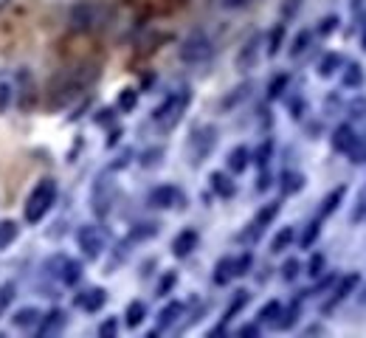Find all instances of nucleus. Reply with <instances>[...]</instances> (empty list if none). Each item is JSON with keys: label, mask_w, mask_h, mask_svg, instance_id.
Masks as SVG:
<instances>
[{"label": "nucleus", "mask_w": 366, "mask_h": 338, "mask_svg": "<svg viewBox=\"0 0 366 338\" xmlns=\"http://www.w3.org/2000/svg\"><path fill=\"white\" fill-rule=\"evenodd\" d=\"M363 215H366V194L360 197V203H358V209L352 212V220L358 223V220H363Z\"/></svg>", "instance_id": "nucleus-50"}, {"label": "nucleus", "mask_w": 366, "mask_h": 338, "mask_svg": "<svg viewBox=\"0 0 366 338\" xmlns=\"http://www.w3.org/2000/svg\"><path fill=\"white\" fill-rule=\"evenodd\" d=\"M282 43H284V23H276L270 29V34H268V56H276Z\"/></svg>", "instance_id": "nucleus-32"}, {"label": "nucleus", "mask_w": 366, "mask_h": 338, "mask_svg": "<svg viewBox=\"0 0 366 338\" xmlns=\"http://www.w3.org/2000/svg\"><path fill=\"white\" fill-rule=\"evenodd\" d=\"M355 288H358V274H349V277H344V279L338 282V288L333 291V299L324 305V313H330L335 305H341V302H344V299H346V296H349Z\"/></svg>", "instance_id": "nucleus-16"}, {"label": "nucleus", "mask_w": 366, "mask_h": 338, "mask_svg": "<svg viewBox=\"0 0 366 338\" xmlns=\"http://www.w3.org/2000/svg\"><path fill=\"white\" fill-rule=\"evenodd\" d=\"M146 318V305L144 302H130L127 305V313H124V324L130 327V330H135V327H141V321Z\"/></svg>", "instance_id": "nucleus-22"}, {"label": "nucleus", "mask_w": 366, "mask_h": 338, "mask_svg": "<svg viewBox=\"0 0 366 338\" xmlns=\"http://www.w3.org/2000/svg\"><path fill=\"white\" fill-rule=\"evenodd\" d=\"M360 82H363L360 65H358V62L346 65V71H344V88H360Z\"/></svg>", "instance_id": "nucleus-36"}, {"label": "nucleus", "mask_w": 366, "mask_h": 338, "mask_svg": "<svg viewBox=\"0 0 366 338\" xmlns=\"http://www.w3.org/2000/svg\"><path fill=\"white\" fill-rule=\"evenodd\" d=\"M321 270H324V254H313V259L307 262V277H321Z\"/></svg>", "instance_id": "nucleus-43"}, {"label": "nucleus", "mask_w": 366, "mask_h": 338, "mask_svg": "<svg viewBox=\"0 0 366 338\" xmlns=\"http://www.w3.org/2000/svg\"><path fill=\"white\" fill-rule=\"evenodd\" d=\"M48 268H56V270H51V274L62 282V285H77L79 279H82V265L79 262H73V259H68V256H51L48 259Z\"/></svg>", "instance_id": "nucleus-10"}, {"label": "nucleus", "mask_w": 366, "mask_h": 338, "mask_svg": "<svg viewBox=\"0 0 366 338\" xmlns=\"http://www.w3.org/2000/svg\"><path fill=\"white\" fill-rule=\"evenodd\" d=\"M116 105H119L121 113H132L135 105H138V91H135V88H124V91L119 93V102H116Z\"/></svg>", "instance_id": "nucleus-34"}, {"label": "nucleus", "mask_w": 366, "mask_h": 338, "mask_svg": "<svg viewBox=\"0 0 366 338\" xmlns=\"http://www.w3.org/2000/svg\"><path fill=\"white\" fill-rule=\"evenodd\" d=\"M65 324H68V316H65V310L54 307V310H48V313L40 318V324H37V332H40L43 338H48V335H56V332H62V330H65Z\"/></svg>", "instance_id": "nucleus-14"}, {"label": "nucleus", "mask_w": 366, "mask_h": 338, "mask_svg": "<svg viewBox=\"0 0 366 338\" xmlns=\"http://www.w3.org/2000/svg\"><path fill=\"white\" fill-rule=\"evenodd\" d=\"M96 79H99V65L96 62H79V65L68 68V71H62L59 77L51 79L48 110H62V107L73 105Z\"/></svg>", "instance_id": "nucleus-1"}, {"label": "nucleus", "mask_w": 366, "mask_h": 338, "mask_svg": "<svg viewBox=\"0 0 366 338\" xmlns=\"http://www.w3.org/2000/svg\"><path fill=\"white\" fill-rule=\"evenodd\" d=\"M360 305H366V288L360 291Z\"/></svg>", "instance_id": "nucleus-54"}, {"label": "nucleus", "mask_w": 366, "mask_h": 338, "mask_svg": "<svg viewBox=\"0 0 366 338\" xmlns=\"http://www.w3.org/2000/svg\"><path fill=\"white\" fill-rule=\"evenodd\" d=\"M158 234V223H141V229L132 231V237H153Z\"/></svg>", "instance_id": "nucleus-46"}, {"label": "nucleus", "mask_w": 366, "mask_h": 338, "mask_svg": "<svg viewBox=\"0 0 366 338\" xmlns=\"http://www.w3.org/2000/svg\"><path fill=\"white\" fill-rule=\"evenodd\" d=\"M270 155H273V141H270V139H265V141L259 144V150L254 153V164H257L259 169H265V167L270 164Z\"/></svg>", "instance_id": "nucleus-37"}, {"label": "nucleus", "mask_w": 366, "mask_h": 338, "mask_svg": "<svg viewBox=\"0 0 366 338\" xmlns=\"http://www.w3.org/2000/svg\"><path fill=\"white\" fill-rule=\"evenodd\" d=\"M54 203H56V180L54 178H43L34 183V189L29 192L26 197V209H23V217L26 223H40L51 209H54Z\"/></svg>", "instance_id": "nucleus-3"}, {"label": "nucleus", "mask_w": 366, "mask_h": 338, "mask_svg": "<svg viewBox=\"0 0 366 338\" xmlns=\"http://www.w3.org/2000/svg\"><path fill=\"white\" fill-rule=\"evenodd\" d=\"M248 299H251V296H248V291H237V296L231 299V305H229V310H226V316H223V324H226V321H231V318H234V316H237V313L248 305Z\"/></svg>", "instance_id": "nucleus-35"}, {"label": "nucleus", "mask_w": 366, "mask_h": 338, "mask_svg": "<svg viewBox=\"0 0 366 338\" xmlns=\"http://www.w3.org/2000/svg\"><path fill=\"white\" fill-rule=\"evenodd\" d=\"M296 318H299V302H293L287 310L282 307V313L276 316V321H273V327L276 330H290L293 324H296Z\"/></svg>", "instance_id": "nucleus-25"}, {"label": "nucleus", "mask_w": 366, "mask_h": 338, "mask_svg": "<svg viewBox=\"0 0 366 338\" xmlns=\"http://www.w3.org/2000/svg\"><path fill=\"white\" fill-rule=\"evenodd\" d=\"M299 268H302V265H299L296 259H287V262L282 265V279H287V282H293V279H296V277H299Z\"/></svg>", "instance_id": "nucleus-42"}, {"label": "nucleus", "mask_w": 366, "mask_h": 338, "mask_svg": "<svg viewBox=\"0 0 366 338\" xmlns=\"http://www.w3.org/2000/svg\"><path fill=\"white\" fill-rule=\"evenodd\" d=\"M175 282H178V274H175V270H169V274H164V279H161V285H158V296H167L172 288H175Z\"/></svg>", "instance_id": "nucleus-44"}, {"label": "nucleus", "mask_w": 366, "mask_h": 338, "mask_svg": "<svg viewBox=\"0 0 366 338\" xmlns=\"http://www.w3.org/2000/svg\"><path fill=\"white\" fill-rule=\"evenodd\" d=\"M73 240H77V245H79V251H82V256L85 259H99L102 256V251H105V237H102V231L96 229V226H79L77 229V234H73Z\"/></svg>", "instance_id": "nucleus-7"}, {"label": "nucleus", "mask_w": 366, "mask_h": 338, "mask_svg": "<svg viewBox=\"0 0 366 338\" xmlns=\"http://www.w3.org/2000/svg\"><path fill=\"white\" fill-rule=\"evenodd\" d=\"M363 48H366V31H363Z\"/></svg>", "instance_id": "nucleus-55"}, {"label": "nucleus", "mask_w": 366, "mask_h": 338, "mask_svg": "<svg viewBox=\"0 0 366 338\" xmlns=\"http://www.w3.org/2000/svg\"><path fill=\"white\" fill-rule=\"evenodd\" d=\"M195 248H197V231H195V229H183V231L172 240V254H175L178 259L189 256Z\"/></svg>", "instance_id": "nucleus-15"}, {"label": "nucleus", "mask_w": 366, "mask_h": 338, "mask_svg": "<svg viewBox=\"0 0 366 338\" xmlns=\"http://www.w3.org/2000/svg\"><path fill=\"white\" fill-rule=\"evenodd\" d=\"M299 6H302V0H284V3H282V20H290V17H296Z\"/></svg>", "instance_id": "nucleus-45"}, {"label": "nucleus", "mask_w": 366, "mask_h": 338, "mask_svg": "<svg viewBox=\"0 0 366 338\" xmlns=\"http://www.w3.org/2000/svg\"><path fill=\"white\" fill-rule=\"evenodd\" d=\"M287 82H290V77H287V74H276V77H273V82L268 85V99H279V96L284 93Z\"/></svg>", "instance_id": "nucleus-39"}, {"label": "nucleus", "mask_w": 366, "mask_h": 338, "mask_svg": "<svg viewBox=\"0 0 366 338\" xmlns=\"http://www.w3.org/2000/svg\"><path fill=\"white\" fill-rule=\"evenodd\" d=\"M208 180H211V189H214L220 197H226V200H229V197H234V194H237L234 180H231L229 175H223V172H211V178H208Z\"/></svg>", "instance_id": "nucleus-19"}, {"label": "nucleus", "mask_w": 366, "mask_h": 338, "mask_svg": "<svg viewBox=\"0 0 366 338\" xmlns=\"http://www.w3.org/2000/svg\"><path fill=\"white\" fill-rule=\"evenodd\" d=\"M344 194H346V186H338V189H333L327 197H324V203H321V209H319V217H327V215H333L338 206H341V200H344Z\"/></svg>", "instance_id": "nucleus-24"}, {"label": "nucleus", "mask_w": 366, "mask_h": 338, "mask_svg": "<svg viewBox=\"0 0 366 338\" xmlns=\"http://www.w3.org/2000/svg\"><path fill=\"white\" fill-rule=\"evenodd\" d=\"M257 332H259V327H257V324H248V327H243V330H240V335H257Z\"/></svg>", "instance_id": "nucleus-52"}, {"label": "nucleus", "mask_w": 366, "mask_h": 338, "mask_svg": "<svg viewBox=\"0 0 366 338\" xmlns=\"http://www.w3.org/2000/svg\"><path fill=\"white\" fill-rule=\"evenodd\" d=\"M181 313H183V305L181 302H169L161 313H158V330H167V327H172L178 318H181Z\"/></svg>", "instance_id": "nucleus-23"}, {"label": "nucleus", "mask_w": 366, "mask_h": 338, "mask_svg": "<svg viewBox=\"0 0 366 338\" xmlns=\"http://www.w3.org/2000/svg\"><path fill=\"white\" fill-rule=\"evenodd\" d=\"M178 56H181L183 65H206L214 56V43L203 29H195L183 37V43L178 48Z\"/></svg>", "instance_id": "nucleus-5"}, {"label": "nucleus", "mask_w": 366, "mask_h": 338, "mask_svg": "<svg viewBox=\"0 0 366 338\" xmlns=\"http://www.w3.org/2000/svg\"><path fill=\"white\" fill-rule=\"evenodd\" d=\"M15 82L12 79H0V113H6L15 102Z\"/></svg>", "instance_id": "nucleus-33"}, {"label": "nucleus", "mask_w": 366, "mask_h": 338, "mask_svg": "<svg viewBox=\"0 0 366 338\" xmlns=\"http://www.w3.org/2000/svg\"><path fill=\"white\" fill-rule=\"evenodd\" d=\"M279 313H282V305H279V302L273 299V302H268V305H265V307L259 310V316H257V321H259V324H273Z\"/></svg>", "instance_id": "nucleus-38"}, {"label": "nucleus", "mask_w": 366, "mask_h": 338, "mask_svg": "<svg viewBox=\"0 0 366 338\" xmlns=\"http://www.w3.org/2000/svg\"><path fill=\"white\" fill-rule=\"evenodd\" d=\"M113 200H116V183L110 178H96L93 183V192H91V203H93V212L99 217H107L110 209H113Z\"/></svg>", "instance_id": "nucleus-8"}, {"label": "nucleus", "mask_w": 366, "mask_h": 338, "mask_svg": "<svg viewBox=\"0 0 366 338\" xmlns=\"http://www.w3.org/2000/svg\"><path fill=\"white\" fill-rule=\"evenodd\" d=\"M181 200H183L181 189H178V186H169V183L155 186V189L150 192V206H153V209H172V206H178Z\"/></svg>", "instance_id": "nucleus-12"}, {"label": "nucleus", "mask_w": 366, "mask_h": 338, "mask_svg": "<svg viewBox=\"0 0 366 338\" xmlns=\"http://www.w3.org/2000/svg\"><path fill=\"white\" fill-rule=\"evenodd\" d=\"M310 43H313V31H307V29H305V31H299L296 37H293V45H290V56H293V59H299V56H302V54H305V51L310 48Z\"/></svg>", "instance_id": "nucleus-29"}, {"label": "nucleus", "mask_w": 366, "mask_h": 338, "mask_svg": "<svg viewBox=\"0 0 366 338\" xmlns=\"http://www.w3.org/2000/svg\"><path fill=\"white\" fill-rule=\"evenodd\" d=\"M296 240V231H293V226H284L276 237H273V243H270V251L273 254H282V251H287L290 248V243Z\"/></svg>", "instance_id": "nucleus-28"}, {"label": "nucleus", "mask_w": 366, "mask_h": 338, "mask_svg": "<svg viewBox=\"0 0 366 338\" xmlns=\"http://www.w3.org/2000/svg\"><path fill=\"white\" fill-rule=\"evenodd\" d=\"M15 296H17L15 282H3V285H0V318H3V316L9 313V307H12Z\"/></svg>", "instance_id": "nucleus-31"}, {"label": "nucleus", "mask_w": 366, "mask_h": 338, "mask_svg": "<svg viewBox=\"0 0 366 338\" xmlns=\"http://www.w3.org/2000/svg\"><path fill=\"white\" fill-rule=\"evenodd\" d=\"M189 102H192V91H189V88H178V91H172V93H169V96L153 110V121H155L161 130H172V127H178V121L183 118Z\"/></svg>", "instance_id": "nucleus-4"}, {"label": "nucleus", "mask_w": 366, "mask_h": 338, "mask_svg": "<svg viewBox=\"0 0 366 338\" xmlns=\"http://www.w3.org/2000/svg\"><path fill=\"white\" fill-rule=\"evenodd\" d=\"M251 262H254V256L245 251L243 256H237L234 259V277H245L248 274V268H251Z\"/></svg>", "instance_id": "nucleus-40"}, {"label": "nucleus", "mask_w": 366, "mask_h": 338, "mask_svg": "<svg viewBox=\"0 0 366 338\" xmlns=\"http://www.w3.org/2000/svg\"><path fill=\"white\" fill-rule=\"evenodd\" d=\"M217 147V127L214 124H197L186 141V161L192 167L206 164V158L211 155V150Z\"/></svg>", "instance_id": "nucleus-6"}, {"label": "nucleus", "mask_w": 366, "mask_h": 338, "mask_svg": "<svg viewBox=\"0 0 366 338\" xmlns=\"http://www.w3.org/2000/svg\"><path fill=\"white\" fill-rule=\"evenodd\" d=\"M344 59H341V54H335V51H330V54H324L321 56V62H319V77H333L335 71H338V65H341Z\"/></svg>", "instance_id": "nucleus-27"}, {"label": "nucleus", "mask_w": 366, "mask_h": 338, "mask_svg": "<svg viewBox=\"0 0 366 338\" xmlns=\"http://www.w3.org/2000/svg\"><path fill=\"white\" fill-rule=\"evenodd\" d=\"M355 130L349 127V124H341V127H335V132H333V150L335 153H349V147L355 144Z\"/></svg>", "instance_id": "nucleus-17"}, {"label": "nucleus", "mask_w": 366, "mask_h": 338, "mask_svg": "<svg viewBox=\"0 0 366 338\" xmlns=\"http://www.w3.org/2000/svg\"><path fill=\"white\" fill-rule=\"evenodd\" d=\"M158 155H161V150H153L150 155H144V167H153V164H158Z\"/></svg>", "instance_id": "nucleus-51"}, {"label": "nucleus", "mask_w": 366, "mask_h": 338, "mask_svg": "<svg viewBox=\"0 0 366 338\" xmlns=\"http://www.w3.org/2000/svg\"><path fill=\"white\" fill-rule=\"evenodd\" d=\"M20 234V226L15 220H0V251L9 248Z\"/></svg>", "instance_id": "nucleus-26"}, {"label": "nucleus", "mask_w": 366, "mask_h": 338, "mask_svg": "<svg viewBox=\"0 0 366 338\" xmlns=\"http://www.w3.org/2000/svg\"><path fill=\"white\" fill-rule=\"evenodd\" d=\"M259 48H262V34H251L237 54V71H243V74L251 71V68L259 62Z\"/></svg>", "instance_id": "nucleus-11"}, {"label": "nucleus", "mask_w": 366, "mask_h": 338, "mask_svg": "<svg viewBox=\"0 0 366 338\" xmlns=\"http://www.w3.org/2000/svg\"><path fill=\"white\" fill-rule=\"evenodd\" d=\"M276 215H279V203H268V206H262V209L254 215V220L248 223V229L240 234V240H243V243H257V240L262 237V231L273 223Z\"/></svg>", "instance_id": "nucleus-9"}, {"label": "nucleus", "mask_w": 366, "mask_h": 338, "mask_svg": "<svg viewBox=\"0 0 366 338\" xmlns=\"http://www.w3.org/2000/svg\"><path fill=\"white\" fill-rule=\"evenodd\" d=\"M248 3H251V0H220V6H223V9H243Z\"/></svg>", "instance_id": "nucleus-49"}, {"label": "nucleus", "mask_w": 366, "mask_h": 338, "mask_svg": "<svg viewBox=\"0 0 366 338\" xmlns=\"http://www.w3.org/2000/svg\"><path fill=\"white\" fill-rule=\"evenodd\" d=\"M335 29H338V17H335V15H330V17H324V20H321L319 34H333Z\"/></svg>", "instance_id": "nucleus-47"}, {"label": "nucleus", "mask_w": 366, "mask_h": 338, "mask_svg": "<svg viewBox=\"0 0 366 338\" xmlns=\"http://www.w3.org/2000/svg\"><path fill=\"white\" fill-rule=\"evenodd\" d=\"M319 231H321V220H313V223L307 226V231H305V237H302V248H310V245L316 243V237H319Z\"/></svg>", "instance_id": "nucleus-41"}, {"label": "nucleus", "mask_w": 366, "mask_h": 338, "mask_svg": "<svg viewBox=\"0 0 366 338\" xmlns=\"http://www.w3.org/2000/svg\"><path fill=\"white\" fill-rule=\"evenodd\" d=\"M40 318H43L40 307H20V310L12 316V324L20 327V330H31V327L40 324Z\"/></svg>", "instance_id": "nucleus-18"}, {"label": "nucleus", "mask_w": 366, "mask_h": 338, "mask_svg": "<svg viewBox=\"0 0 366 338\" xmlns=\"http://www.w3.org/2000/svg\"><path fill=\"white\" fill-rule=\"evenodd\" d=\"M248 164H251V150H248V147L240 144V147H234V150L229 153V169H231V172L240 175V172H245Z\"/></svg>", "instance_id": "nucleus-21"}, {"label": "nucleus", "mask_w": 366, "mask_h": 338, "mask_svg": "<svg viewBox=\"0 0 366 338\" xmlns=\"http://www.w3.org/2000/svg\"><path fill=\"white\" fill-rule=\"evenodd\" d=\"M9 3H12V0H0V12H3V9L9 6Z\"/></svg>", "instance_id": "nucleus-53"}, {"label": "nucleus", "mask_w": 366, "mask_h": 338, "mask_svg": "<svg viewBox=\"0 0 366 338\" xmlns=\"http://www.w3.org/2000/svg\"><path fill=\"white\" fill-rule=\"evenodd\" d=\"M305 186V175L299 172H284L282 175V194H296Z\"/></svg>", "instance_id": "nucleus-30"}, {"label": "nucleus", "mask_w": 366, "mask_h": 338, "mask_svg": "<svg viewBox=\"0 0 366 338\" xmlns=\"http://www.w3.org/2000/svg\"><path fill=\"white\" fill-rule=\"evenodd\" d=\"M110 17H113V9L105 0H79L68 12V26L79 34H93V31H102L110 23Z\"/></svg>", "instance_id": "nucleus-2"}, {"label": "nucleus", "mask_w": 366, "mask_h": 338, "mask_svg": "<svg viewBox=\"0 0 366 338\" xmlns=\"http://www.w3.org/2000/svg\"><path fill=\"white\" fill-rule=\"evenodd\" d=\"M116 330H119V324H116V318H107L102 327H99V335H105V338H110V335H116Z\"/></svg>", "instance_id": "nucleus-48"}, {"label": "nucleus", "mask_w": 366, "mask_h": 338, "mask_svg": "<svg viewBox=\"0 0 366 338\" xmlns=\"http://www.w3.org/2000/svg\"><path fill=\"white\" fill-rule=\"evenodd\" d=\"M105 302H107L105 288H88V291H79L77 299H73V305H77L79 310H85V313H96V310H102Z\"/></svg>", "instance_id": "nucleus-13"}, {"label": "nucleus", "mask_w": 366, "mask_h": 338, "mask_svg": "<svg viewBox=\"0 0 366 338\" xmlns=\"http://www.w3.org/2000/svg\"><path fill=\"white\" fill-rule=\"evenodd\" d=\"M234 279V256H223L214 268V285H229Z\"/></svg>", "instance_id": "nucleus-20"}]
</instances>
